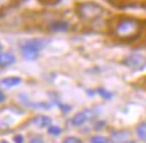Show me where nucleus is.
Instances as JSON below:
<instances>
[{"label":"nucleus","instance_id":"23","mask_svg":"<svg viewBox=\"0 0 146 143\" xmlns=\"http://www.w3.org/2000/svg\"><path fill=\"white\" fill-rule=\"evenodd\" d=\"M0 143H8V142H5V140H3V142H0Z\"/></svg>","mask_w":146,"mask_h":143},{"label":"nucleus","instance_id":"18","mask_svg":"<svg viewBox=\"0 0 146 143\" xmlns=\"http://www.w3.org/2000/svg\"><path fill=\"white\" fill-rule=\"evenodd\" d=\"M98 92H99V94H102V95H103V98H106V99H110V98H111V94H110V92H107V91H105V90H103V88L98 90Z\"/></svg>","mask_w":146,"mask_h":143},{"label":"nucleus","instance_id":"11","mask_svg":"<svg viewBox=\"0 0 146 143\" xmlns=\"http://www.w3.org/2000/svg\"><path fill=\"white\" fill-rule=\"evenodd\" d=\"M137 135L142 140H146V123H141L137 127Z\"/></svg>","mask_w":146,"mask_h":143},{"label":"nucleus","instance_id":"16","mask_svg":"<svg viewBox=\"0 0 146 143\" xmlns=\"http://www.w3.org/2000/svg\"><path fill=\"white\" fill-rule=\"evenodd\" d=\"M60 131L62 130L59 129V127H56V126H50V129H48V132L51 135H58V134H60Z\"/></svg>","mask_w":146,"mask_h":143},{"label":"nucleus","instance_id":"20","mask_svg":"<svg viewBox=\"0 0 146 143\" xmlns=\"http://www.w3.org/2000/svg\"><path fill=\"white\" fill-rule=\"evenodd\" d=\"M30 143H44V142H43L42 139H39V138H35V139H32Z\"/></svg>","mask_w":146,"mask_h":143},{"label":"nucleus","instance_id":"15","mask_svg":"<svg viewBox=\"0 0 146 143\" xmlns=\"http://www.w3.org/2000/svg\"><path fill=\"white\" fill-rule=\"evenodd\" d=\"M63 143H82L79 138H76V136H68L63 140Z\"/></svg>","mask_w":146,"mask_h":143},{"label":"nucleus","instance_id":"22","mask_svg":"<svg viewBox=\"0 0 146 143\" xmlns=\"http://www.w3.org/2000/svg\"><path fill=\"white\" fill-rule=\"evenodd\" d=\"M126 143H134V142H131V140H127V142H126Z\"/></svg>","mask_w":146,"mask_h":143},{"label":"nucleus","instance_id":"12","mask_svg":"<svg viewBox=\"0 0 146 143\" xmlns=\"http://www.w3.org/2000/svg\"><path fill=\"white\" fill-rule=\"evenodd\" d=\"M13 3H15V0H0V11L11 7Z\"/></svg>","mask_w":146,"mask_h":143},{"label":"nucleus","instance_id":"6","mask_svg":"<svg viewBox=\"0 0 146 143\" xmlns=\"http://www.w3.org/2000/svg\"><path fill=\"white\" fill-rule=\"evenodd\" d=\"M15 60H16V58L12 52H1L0 54V67L4 68L8 66H12Z\"/></svg>","mask_w":146,"mask_h":143},{"label":"nucleus","instance_id":"5","mask_svg":"<svg viewBox=\"0 0 146 143\" xmlns=\"http://www.w3.org/2000/svg\"><path fill=\"white\" fill-rule=\"evenodd\" d=\"M125 66H127V67H131V68H139L142 67L143 64L146 63V59L139 54H131L129 55L127 58L125 59Z\"/></svg>","mask_w":146,"mask_h":143},{"label":"nucleus","instance_id":"2","mask_svg":"<svg viewBox=\"0 0 146 143\" xmlns=\"http://www.w3.org/2000/svg\"><path fill=\"white\" fill-rule=\"evenodd\" d=\"M75 11L78 16L86 22H94L101 19L105 15V8L94 1H83L75 5Z\"/></svg>","mask_w":146,"mask_h":143},{"label":"nucleus","instance_id":"17","mask_svg":"<svg viewBox=\"0 0 146 143\" xmlns=\"http://www.w3.org/2000/svg\"><path fill=\"white\" fill-rule=\"evenodd\" d=\"M42 4H46V5H52V4H58L60 0H39Z\"/></svg>","mask_w":146,"mask_h":143},{"label":"nucleus","instance_id":"13","mask_svg":"<svg viewBox=\"0 0 146 143\" xmlns=\"http://www.w3.org/2000/svg\"><path fill=\"white\" fill-rule=\"evenodd\" d=\"M106 1H109L110 4L115 5V7H123L127 3V0H106Z\"/></svg>","mask_w":146,"mask_h":143},{"label":"nucleus","instance_id":"7","mask_svg":"<svg viewBox=\"0 0 146 143\" xmlns=\"http://www.w3.org/2000/svg\"><path fill=\"white\" fill-rule=\"evenodd\" d=\"M22 83V79L18 78V76H9V78H4L0 80V86L3 88H11V87H15Z\"/></svg>","mask_w":146,"mask_h":143},{"label":"nucleus","instance_id":"8","mask_svg":"<svg viewBox=\"0 0 146 143\" xmlns=\"http://www.w3.org/2000/svg\"><path fill=\"white\" fill-rule=\"evenodd\" d=\"M129 139L127 131H115L111 134V142L113 143H126Z\"/></svg>","mask_w":146,"mask_h":143},{"label":"nucleus","instance_id":"10","mask_svg":"<svg viewBox=\"0 0 146 143\" xmlns=\"http://www.w3.org/2000/svg\"><path fill=\"white\" fill-rule=\"evenodd\" d=\"M68 23L67 22H62V20H58V22H54L51 23L50 26V30L54 32H66L68 30Z\"/></svg>","mask_w":146,"mask_h":143},{"label":"nucleus","instance_id":"9","mask_svg":"<svg viewBox=\"0 0 146 143\" xmlns=\"http://www.w3.org/2000/svg\"><path fill=\"white\" fill-rule=\"evenodd\" d=\"M32 123H34L36 127H39V129H44V127H50V126H51V119H50L48 116L39 115V116H36V118H34Z\"/></svg>","mask_w":146,"mask_h":143},{"label":"nucleus","instance_id":"3","mask_svg":"<svg viewBox=\"0 0 146 143\" xmlns=\"http://www.w3.org/2000/svg\"><path fill=\"white\" fill-rule=\"evenodd\" d=\"M42 47H43V42L39 40V39H32V40L24 42L20 45L23 58L27 59V60H35L39 56V51Z\"/></svg>","mask_w":146,"mask_h":143},{"label":"nucleus","instance_id":"24","mask_svg":"<svg viewBox=\"0 0 146 143\" xmlns=\"http://www.w3.org/2000/svg\"><path fill=\"white\" fill-rule=\"evenodd\" d=\"M0 51H1V44H0Z\"/></svg>","mask_w":146,"mask_h":143},{"label":"nucleus","instance_id":"21","mask_svg":"<svg viewBox=\"0 0 146 143\" xmlns=\"http://www.w3.org/2000/svg\"><path fill=\"white\" fill-rule=\"evenodd\" d=\"M4 100H5V95L0 91V102H4Z\"/></svg>","mask_w":146,"mask_h":143},{"label":"nucleus","instance_id":"1","mask_svg":"<svg viewBox=\"0 0 146 143\" xmlns=\"http://www.w3.org/2000/svg\"><path fill=\"white\" fill-rule=\"evenodd\" d=\"M143 22L139 19L130 18V16H121L117 19V22L113 28V34L117 39L122 42L135 40L141 34Z\"/></svg>","mask_w":146,"mask_h":143},{"label":"nucleus","instance_id":"4","mask_svg":"<svg viewBox=\"0 0 146 143\" xmlns=\"http://www.w3.org/2000/svg\"><path fill=\"white\" fill-rule=\"evenodd\" d=\"M94 115H95V111L91 110V108L83 110V111L78 112V114L71 119V125L72 126H82V125H84L86 122H89L90 119H93Z\"/></svg>","mask_w":146,"mask_h":143},{"label":"nucleus","instance_id":"14","mask_svg":"<svg viewBox=\"0 0 146 143\" xmlns=\"http://www.w3.org/2000/svg\"><path fill=\"white\" fill-rule=\"evenodd\" d=\"M91 143H107V139L105 138V136L97 135V136H93V138H91Z\"/></svg>","mask_w":146,"mask_h":143},{"label":"nucleus","instance_id":"19","mask_svg":"<svg viewBox=\"0 0 146 143\" xmlns=\"http://www.w3.org/2000/svg\"><path fill=\"white\" fill-rule=\"evenodd\" d=\"M13 142L15 143H24V140H23L22 135H15V136H13Z\"/></svg>","mask_w":146,"mask_h":143}]
</instances>
